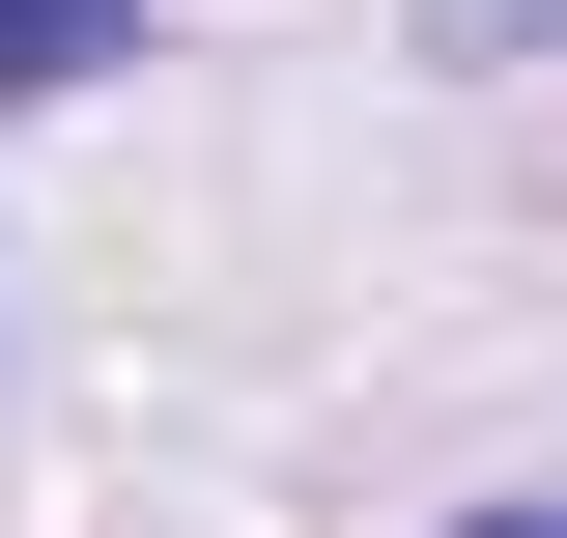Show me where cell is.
<instances>
[{
    "label": "cell",
    "mask_w": 567,
    "mask_h": 538,
    "mask_svg": "<svg viewBox=\"0 0 567 538\" xmlns=\"http://www.w3.org/2000/svg\"><path fill=\"white\" fill-rule=\"evenodd\" d=\"M171 0H0V114H58V85H114Z\"/></svg>",
    "instance_id": "6da1fadb"
},
{
    "label": "cell",
    "mask_w": 567,
    "mask_h": 538,
    "mask_svg": "<svg viewBox=\"0 0 567 538\" xmlns=\"http://www.w3.org/2000/svg\"><path fill=\"white\" fill-rule=\"evenodd\" d=\"M398 29H425V58H483V85H511V58H567V0H398Z\"/></svg>",
    "instance_id": "7a4b0ae2"
},
{
    "label": "cell",
    "mask_w": 567,
    "mask_h": 538,
    "mask_svg": "<svg viewBox=\"0 0 567 538\" xmlns=\"http://www.w3.org/2000/svg\"><path fill=\"white\" fill-rule=\"evenodd\" d=\"M454 538H567V482H483V510H454Z\"/></svg>",
    "instance_id": "3957f363"
}]
</instances>
